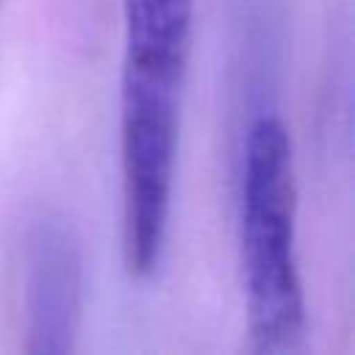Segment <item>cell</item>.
Wrapping results in <instances>:
<instances>
[{
	"label": "cell",
	"mask_w": 355,
	"mask_h": 355,
	"mask_svg": "<svg viewBox=\"0 0 355 355\" xmlns=\"http://www.w3.org/2000/svg\"><path fill=\"white\" fill-rule=\"evenodd\" d=\"M241 269L247 330L255 352H291L305 336L297 263V186L286 125L258 116L241 161Z\"/></svg>",
	"instance_id": "7a4b0ae2"
},
{
	"label": "cell",
	"mask_w": 355,
	"mask_h": 355,
	"mask_svg": "<svg viewBox=\"0 0 355 355\" xmlns=\"http://www.w3.org/2000/svg\"><path fill=\"white\" fill-rule=\"evenodd\" d=\"M122 252L136 280L161 266L172 214L194 0H122Z\"/></svg>",
	"instance_id": "6da1fadb"
},
{
	"label": "cell",
	"mask_w": 355,
	"mask_h": 355,
	"mask_svg": "<svg viewBox=\"0 0 355 355\" xmlns=\"http://www.w3.org/2000/svg\"><path fill=\"white\" fill-rule=\"evenodd\" d=\"M83 322V252L69 225L39 219L25 244V349L64 355Z\"/></svg>",
	"instance_id": "3957f363"
}]
</instances>
